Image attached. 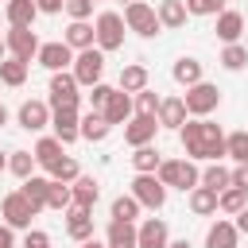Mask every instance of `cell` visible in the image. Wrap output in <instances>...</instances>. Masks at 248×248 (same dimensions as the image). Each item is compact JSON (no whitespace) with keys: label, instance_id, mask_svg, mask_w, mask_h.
Instances as JSON below:
<instances>
[{"label":"cell","instance_id":"cell-1","mask_svg":"<svg viewBox=\"0 0 248 248\" xmlns=\"http://www.w3.org/2000/svg\"><path fill=\"white\" fill-rule=\"evenodd\" d=\"M178 143H182L186 159H194V163H221L225 159V132L217 124H209L205 116H186V124L178 128Z\"/></svg>","mask_w":248,"mask_h":248},{"label":"cell","instance_id":"cell-2","mask_svg":"<svg viewBox=\"0 0 248 248\" xmlns=\"http://www.w3.org/2000/svg\"><path fill=\"white\" fill-rule=\"evenodd\" d=\"M155 174H159V182H163L167 190L174 186V190H182V194H186V190H194V186L202 182V170H198V163H194V159H163Z\"/></svg>","mask_w":248,"mask_h":248},{"label":"cell","instance_id":"cell-3","mask_svg":"<svg viewBox=\"0 0 248 248\" xmlns=\"http://www.w3.org/2000/svg\"><path fill=\"white\" fill-rule=\"evenodd\" d=\"M182 105H186V116H209V112L221 108V89L202 78L198 85H190V89L182 93Z\"/></svg>","mask_w":248,"mask_h":248},{"label":"cell","instance_id":"cell-4","mask_svg":"<svg viewBox=\"0 0 248 248\" xmlns=\"http://www.w3.org/2000/svg\"><path fill=\"white\" fill-rule=\"evenodd\" d=\"M124 27L128 31H136L140 39H155L163 27H159V16H155V8L147 4V0H132V4H124Z\"/></svg>","mask_w":248,"mask_h":248},{"label":"cell","instance_id":"cell-5","mask_svg":"<svg viewBox=\"0 0 248 248\" xmlns=\"http://www.w3.org/2000/svg\"><path fill=\"white\" fill-rule=\"evenodd\" d=\"M93 31H97V50H105V54H112V50H120L124 46V16L120 12H101L97 19H93Z\"/></svg>","mask_w":248,"mask_h":248},{"label":"cell","instance_id":"cell-6","mask_svg":"<svg viewBox=\"0 0 248 248\" xmlns=\"http://www.w3.org/2000/svg\"><path fill=\"white\" fill-rule=\"evenodd\" d=\"M70 74L78 78V85H97L101 81V74H105V50H97V46H85V50H74V66H70Z\"/></svg>","mask_w":248,"mask_h":248},{"label":"cell","instance_id":"cell-7","mask_svg":"<svg viewBox=\"0 0 248 248\" xmlns=\"http://www.w3.org/2000/svg\"><path fill=\"white\" fill-rule=\"evenodd\" d=\"M81 85H78V78L70 74V70H54L50 74V108H78V101H81V93H78Z\"/></svg>","mask_w":248,"mask_h":248},{"label":"cell","instance_id":"cell-8","mask_svg":"<svg viewBox=\"0 0 248 248\" xmlns=\"http://www.w3.org/2000/svg\"><path fill=\"white\" fill-rule=\"evenodd\" d=\"M128 194H132L143 209H163V205H167V186L159 182V174H136L132 186H128Z\"/></svg>","mask_w":248,"mask_h":248},{"label":"cell","instance_id":"cell-9","mask_svg":"<svg viewBox=\"0 0 248 248\" xmlns=\"http://www.w3.org/2000/svg\"><path fill=\"white\" fill-rule=\"evenodd\" d=\"M0 217H4V225H12V229H31L35 209H31V202H27L19 190H12V194H4V202H0Z\"/></svg>","mask_w":248,"mask_h":248},{"label":"cell","instance_id":"cell-10","mask_svg":"<svg viewBox=\"0 0 248 248\" xmlns=\"http://www.w3.org/2000/svg\"><path fill=\"white\" fill-rule=\"evenodd\" d=\"M4 46H8V54H12V58H19V62H31V58L39 54V35H35L31 27H8V35H4Z\"/></svg>","mask_w":248,"mask_h":248},{"label":"cell","instance_id":"cell-11","mask_svg":"<svg viewBox=\"0 0 248 248\" xmlns=\"http://www.w3.org/2000/svg\"><path fill=\"white\" fill-rule=\"evenodd\" d=\"M155 132H159V120L147 116V112H132V116L124 120V143H128V147H143V143H151Z\"/></svg>","mask_w":248,"mask_h":248},{"label":"cell","instance_id":"cell-12","mask_svg":"<svg viewBox=\"0 0 248 248\" xmlns=\"http://www.w3.org/2000/svg\"><path fill=\"white\" fill-rule=\"evenodd\" d=\"M35 62L43 66V70H70L74 66V50L62 43V39H54V43H39V54H35Z\"/></svg>","mask_w":248,"mask_h":248},{"label":"cell","instance_id":"cell-13","mask_svg":"<svg viewBox=\"0 0 248 248\" xmlns=\"http://www.w3.org/2000/svg\"><path fill=\"white\" fill-rule=\"evenodd\" d=\"M50 128L62 140V147H70L74 140H81V116H78V108H50Z\"/></svg>","mask_w":248,"mask_h":248},{"label":"cell","instance_id":"cell-14","mask_svg":"<svg viewBox=\"0 0 248 248\" xmlns=\"http://www.w3.org/2000/svg\"><path fill=\"white\" fill-rule=\"evenodd\" d=\"M170 244V229L163 217H147L143 225H136V248H167Z\"/></svg>","mask_w":248,"mask_h":248},{"label":"cell","instance_id":"cell-15","mask_svg":"<svg viewBox=\"0 0 248 248\" xmlns=\"http://www.w3.org/2000/svg\"><path fill=\"white\" fill-rule=\"evenodd\" d=\"M62 217H66V232H70V240L81 244V240L93 236V209H85V205H66Z\"/></svg>","mask_w":248,"mask_h":248},{"label":"cell","instance_id":"cell-16","mask_svg":"<svg viewBox=\"0 0 248 248\" xmlns=\"http://www.w3.org/2000/svg\"><path fill=\"white\" fill-rule=\"evenodd\" d=\"M16 120H19L23 132H43L50 124V105L46 101H23L19 112H16Z\"/></svg>","mask_w":248,"mask_h":248},{"label":"cell","instance_id":"cell-17","mask_svg":"<svg viewBox=\"0 0 248 248\" xmlns=\"http://www.w3.org/2000/svg\"><path fill=\"white\" fill-rule=\"evenodd\" d=\"M136 112V105H132V93H124V89H112L108 93V101H105V108H101V116L116 128V124H124L128 116Z\"/></svg>","mask_w":248,"mask_h":248},{"label":"cell","instance_id":"cell-18","mask_svg":"<svg viewBox=\"0 0 248 248\" xmlns=\"http://www.w3.org/2000/svg\"><path fill=\"white\" fill-rule=\"evenodd\" d=\"M70 205H85V209H93L97 205V198H101V182L93 178V174H78L74 182H70Z\"/></svg>","mask_w":248,"mask_h":248},{"label":"cell","instance_id":"cell-19","mask_svg":"<svg viewBox=\"0 0 248 248\" xmlns=\"http://www.w3.org/2000/svg\"><path fill=\"white\" fill-rule=\"evenodd\" d=\"M213 19H217V27H213V31H217V39H221V43H240V31H244V16H240V12L225 8V12H217Z\"/></svg>","mask_w":248,"mask_h":248},{"label":"cell","instance_id":"cell-20","mask_svg":"<svg viewBox=\"0 0 248 248\" xmlns=\"http://www.w3.org/2000/svg\"><path fill=\"white\" fill-rule=\"evenodd\" d=\"M70 50H85V46H97V31H93V23L89 19H70V27H66V39H62Z\"/></svg>","mask_w":248,"mask_h":248},{"label":"cell","instance_id":"cell-21","mask_svg":"<svg viewBox=\"0 0 248 248\" xmlns=\"http://www.w3.org/2000/svg\"><path fill=\"white\" fill-rule=\"evenodd\" d=\"M155 120H159V128H174V132H178V128L186 124V105H182V97H163Z\"/></svg>","mask_w":248,"mask_h":248},{"label":"cell","instance_id":"cell-22","mask_svg":"<svg viewBox=\"0 0 248 248\" xmlns=\"http://www.w3.org/2000/svg\"><path fill=\"white\" fill-rule=\"evenodd\" d=\"M35 16H39L35 0H8V4H4V19H8V27H31Z\"/></svg>","mask_w":248,"mask_h":248},{"label":"cell","instance_id":"cell-23","mask_svg":"<svg viewBox=\"0 0 248 248\" xmlns=\"http://www.w3.org/2000/svg\"><path fill=\"white\" fill-rule=\"evenodd\" d=\"M147 81H151L147 66H143V62H128V66L120 70V81H116V89H124V93H140V89H147Z\"/></svg>","mask_w":248,"mask_h":248},{"label":"cell","instance_id":"cell-24","mask_svg":"<svg viewBox=\"0 0 248 248\" xmlns=\"http://www.w3.org/2000/svg\"><path fill=\"white\" fill-rule=\"evenodd\" d=\"M46 186H50V178H43V174H27L23 182H19V194L31 202V209L39 213V209H46Z\"/></svg>","mask_w":248,"mask_h":248},{"label":"cell","instance_id":"cell-25","mask_svg":"<svg viewBox=\"0 0 248 248\" xmlns=\"http://www.w3.org/2000/svg\"><path fill=\"white\" fill-rule=\"evenodd\" d=\"M236 240H240V232L232 221H213L205 232V248H236Z\"/></svg>","mask_w":248,"mask_h":248},{"label":"cell","instance_id":"cell-26","mask_svg":"<svg viewBox=\"0 0 248 248\" xmlns=\"http://www.w3.org/2000/svg\"><path fill=\"white\" fill-rule=\"evenodd\" d=\"M170 78H174L178 85H186V89H190V85H198V81H202V62H198L194 54H182V58L170 66Z\"/></svg>","mask_w":248,"mask_h":248},{"label":"cell","instance_id":"cell-27","mask_svg":"<svg viewBox=\"0 0 248 248\" xmlns=\"http://www.w3.org/2000/svg\"><path fill=\"white\" fill-rule=\"evenodd\" d=\"M155 16H159V27L178 31V27L186 23V4H182V0H163V4L155 8Z\"/></svg>","mask_w":248,"mask_h":248},{"label":"cell","instance_id":"cell-28","mask_svg":"<svg viewBox=\"0 0 248 248\" xmlns=\"http://www.w3.org/2000/svg\"><path fill=\"white\" fill-rule=\"evenodd\" d=\"M159 163H163V155H159V147H155V143L132 147V167H136V174H155V170H159Z\"/></svg>","mask_w":248,"mask_h":248},{"label":"cell","instance_id":"cell-29","mask_svg":"<svg viewBox=\"0 0 248 248\" xmlns=\"http://www.w3.org/2000/svg\"><path fill=\"white\" fill-rule=\"evenodd\" d=\"M190 194V213H198V217H209V213H217V190H209V186H194V190H186Z\"/></svg>","mask_w":248,"mask_h":248},{"label":"cell","instance_id":"cell-30","mask_svg":"<svg viewBox=\"0 0 248 248\" xmlns=\"http://www.w3.org/2000/svg\"><path fill=\"white\" fill-rule=\"evenodd\" d=\"M108 248H136V221H108Z\"/></svg>","mask_w":248,"mask_h":248},{"label":"cell","instance_id":"cell-31","mask_svg":"<svg viewBox=\"0 0 248 248\" xmlns=\"http://www.w3.org/2000/svg\"><path fill=\"white\" fill-rule=\"evenodd\" d=\"M108 132H112V124H108L101 112H85V116H81V140L101 143V140H108Z\"/></svg>","mask_w":248,"mask_h":248},{"label":"cell","instance_id":"cell-32","mask_svg":"<svg viewBox=\"0 0 248 248\" xmlns=\"http://www.w3.org/2000/svg\"><path fill=\"white\" fill-rule=\"evenodd\" d=\"M31 155H35V163L46 170V167H50V163H58L66 151H62V140H58V136H43V140L35 143V151H31Z\"/></svg>","mask_w":248,"mask_h":248},{"label":"cell","instance_id":"cell-33","mask_svg":"<svg viewBox=\"0 0 248 248\" xmlns=\"http://www.w3.org/2000/svg\"><path fill=\"white\" fill-rule=\"evenodd\" d=\"M244 205H248V190H240V186H225V190L217 194V209H221V213H229V217H232V213H240Z\"/></svg>","mask_w":248,"mask_h":248},{"label":"cell","instance_id":"cell-34","mask_svg":"<svg viewBox=\"0 0 248 248\" xmlns=\"http://www.w3.org/2000/svg\"><path fill=\"white\" fill-rule=\"evenodd\" d=\"M0 81H4V85H12V89H19V85L27 81V62H19V58H12V54H8V58L0 62Z\"/></svg>","mask_w":248,"mask_h":248},{"label":"cell","instance_id":"cell-35","mask_svg":"<svg viewBox=\"0 0 248 248\" xmlns=\"http://www.w3.org/2000/svg\"><path fill=\"white\" fill-rule=\"evenodd\" d=\"M81 174V167H78V159L74 155H62L58 163H50L46 167V178H54V182H74Z\"/></svg>","mask_w":248,"mask_h":248},{"label":"cell","instance_id":"cell-36","mask_svg":"<svg viewBox=\"0 0 248 248\" xmlns=\"http://www.w3.org/2000/svg\"><path fill=\"white\" fill-rule=\"evenodd\" d=\"M140 202L132 198V194H120V198H112V205H108V213H112V221H136L140 217Z\"/></svg>","mask_w":248,"mask_h":248},{"label":"cell","instance_id":"cell-37","mask_svg":"<svg viewBox=\"0 0 248 248\" xmlns=\"http://www.w3.org/2000/svg\"><path fill=\"white\" fill-rule=\"evenodd\" d=\"M221 66L232 70V74L244 70V66H248V46H244V43H225V50H221Z\"/></svg>","mask_w":248,"mask_h":248},{"label":"cell","instance_id":"cell-38","mask_svg":"<svg viewBox=\"0 0 248 248\" xmlns=\"http://www.w3.org/2000/svg\"><path fill=\"white\" fill-rule=\"evenodd\" d=\"M35 167H39V163H35L31 151H8V170H12L19 182H23L27 174H35Z\"/></svg>","mask_w":248,"mask_h":248},{"label":"cell","instance_id":"cell-39","mask_svg":"<svg viewBox=\"0 0 248 248\" xmlns=\"http://www.w3.org/2000/svg\"><path fill=\"white\" fill-rule=\"evenodd\" d=\"M229 182H232V178H229V167H225V163H209V167L202 170V186H209V190H217V194H221Z\"/></svg>","mask_w":248,"mask_h":248},{"label":"cell","instance_id":"cell-40","mask_svg":"<svg viewBox=\"0 0 248 248\" xmlns=\"http://www.w3.org/2000/svg\"><path fill=\"white\" fill-rule=\"evenodd\" d=\"M225 155L232 163H248V132H229L225 136Z\"/></svg>","mask_w":248,"mask_h":248},{"label":"cell","instance_id":"cell-41","mask_svg":"<svg viewBox=\"0 0 248 248\" xmlns=\"http://www.w3.org/2000/svg\"><path fill=\"white\" fill-rule=\"evenodd\" d=\"M70 202H74V198H70V182H54V178H50V186H46V209H58V213H62Z\"/></svg>","mask_w":248,"mask_h":248},{"label":"cell","instance_id":"cell-42","mask_svg":"<svg viewBox=\"0 0 248 248\" xmlns=\"http://www.w3.org/2000/svg\"><path fill=\"white\" fill-rule=\"evenodd\" d=\"M159 93L155 89H140V93H132V105H136V112H147V116H155L159 112Z\"/></svg>","mask_w":248,"mask_h":248},{"label":"cell","instance_id":"cell-43","mask_svg":"<svg viewBox=\"0 0 248 248\" xmlns=\"http://www.w3.org/2000/svg\"><path fill=\"white\" fill-rule=\"evenodd\" d=\"M186 4V16H217L225 12V0H182Z\"/></svg>","mask_w":248,"mask_h":248},{"label":"cell","instance_id":"cell-44","mask_svg":"<svg viewBox=\"0 0 248 248\" xmlns=\"http://www.w3.org/2000/svg\"><path fill=\"white\" fill-rule=\"evenodd\" d=\"M112 89H116V85H105V81H97V85H89V112H101Z\"/></svg>","mask_w":248,"mask_h":248},{"label":"cell","instance_id":"cell-45","mask_svg":"<svg viewBox=\"0 0 248 248\" xmlns=\"http://www.w3.org/2000/svg\"><path fill=\"white\" fill-rule=\"evenodd\" d=\"M62 8H66L70 19H89V16H93V0H66Z\"/></svg>","mask_w":248,"mask_h":248},{"label":"cell","instance_id":"cell-46","mask_svg":"<svg viewBox=\"0 0 248 248\" xmlns=\"http://www.w3.org/2000/svg\"><path fill=\"white\" fill-rule=\"evenodd\" d=\"M23 248H50V232H43V229H27Z\"/></svg>","mask_w":248,"mask_h":248},{"label":"cell","instance_id":"cell-47","mask_svg":"<svg viewBox=\"0 0 248 248\" xmlns=\"http://www.w3.org/2000/svg\"><path fill=\"white\" fill-rule=\"evenodd\" d=\"M229 178H232L229 186H240V190H248V163H236V167L229 170Z\"/></svg>","mask_w":248,"mask_h":248},{"label":"cell","instance_id":"cell-48","mask_svg":"<svg viewBox=\"0 0 248 248\" xmlns=\"http://www.w3.org/2000/svg\"><path fill=\"white\" fill-rule=\"evenodd\" d=\"M62 4H66V0H35L39 16H58V12H62Z\"/></svg>","mask_w":248,"mask_h":248},{"label":"cell","instance_id":"cell-49","mask_svg":"<svg viewBox=\"0 0 248 248\" xmlns=\"http://www.w3.org/2000/svg\"><path fill=\"white\" fill-rule=\"evenodd\" d=\"M0 248H16V229L12 225H0Z\"/></svg>","mask_w":248,"mask_h":248},{"label":"cell","instance_id":"cell-50","mask_svg":"<svg viewBox=\"0 0 248 248\" xmlns=\"http://www.w3.org/2000/svg\"><path fill=\"white\" fill-rule=\"evenodd\" d=\"M232 217H236V221H232V225H236V232H248V205H244L240 213H232Z\"/></svg>","mask_w":248,"mask_h":248},{"label":"cell","instance_id":"cell-51","mask_svg":"<svg viewBox=\"0 0 248 248\" xmlns=\"http://www.w3.org/2000/svg\"><path fill=\"white\" fill-rule=\"evenodd\" d=\"M81 248H108V240H97V236H89V240H81Z\"/></svg>","mask_w":248,"mask_h":248},{"label":"cell","instance_id":"cell-52","mask_svg":"<svg viewBox=\"0 0 248 248\" xmlns=\"http://www.w3.org/2000/svg\"><path fill=\"white\" fill-rule=\"evenodd\" d=\"M167 248H194V244H190V240H186V236H182V240H170V244H167Z\"/></svg>","mask_w":248,"mask_h":248},{"label":"cell","instance_id":"cell-53","mask_svg":"<svg viewBox=\"0 0 248 248\" xmlns=\"http://www.w3.org/2000/svg\"><path fill=\"white\" fill-rule=\"evenodd\" d=\"M4 124H8V108L0 105V128H4Z\"/></svg>","mask_w":248,"mask_h":248},{"label":"cell","instance_id":"cell-54","mask_svg":"<svg viewBox=\"0 0 248 248\" xmlns=\"http://www.w3.org/2000/svg\"><path fill=\"white\" fill-rule=\"evenodd\" d=\"M4 58H8V46H4V39H0V62H4Z\"/></svg>","mask_w":248,"mask_h":248},{"label":"cell","instance_id":"cell-55","mask_svg":"<svg viewBox=\"0 0 248 248\" xmlns=\"http://www.w3.org/2000/svg\"><path fill=\"white\" fill-rule=\"evenodd\" d=\"M0 170H8V155L4 151H0Z\"/></svg>","mask_w":248,"mask_h":248},{"label":"cell","instance_id":"cell-56","mask_svg":"<svg viewBox=\"0 0 248 248\" xmlns=\"http://www.w3.org/2000/svg\"><path fill=\"white\" fill-rule=\"evenodd\" d=\"M120 4H132V0H120Z\"/></svg>","mask_w":248,"mask_h":248},{"label":"cell","instance_id":"cell-57","mask_svg":"<svg viewBox=\"0 0 248 248\" xmlns=\"http://www.w3.org/2000/svg\"><path fill=\"white\" fill-rule=\"evenodd\" d=\"M93 4H101V0H93Z\"/></svg>","mask_w":248,"mask_h":248}]
</instances>
